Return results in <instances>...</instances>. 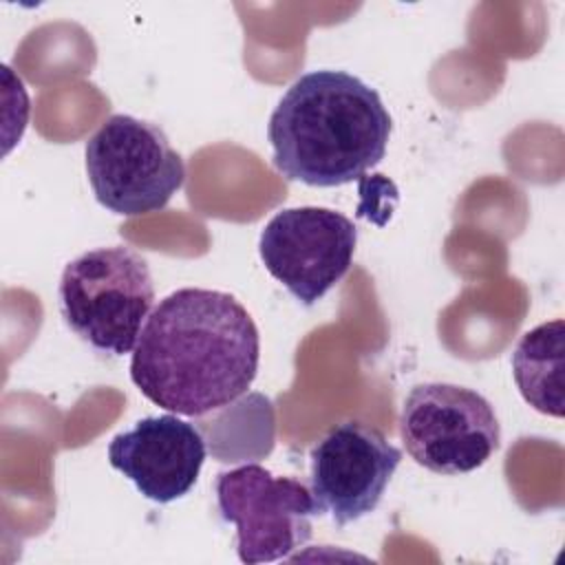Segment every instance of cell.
<instances>
[{"label":"cell","mask_w":565,"mask_h":565,"mask_svg":"<svg viewBox=\"0 0 565 565\" xmlns=\"http://www.w3.org/2000/svg\"><path fill=\"white\" fill-rule=\"evenodd\" d=\"M260 335L225 291L185 287L148 316L130 358V380L174 415L201 417L236 402L258 373Z\"/></svg>","instance_id":"1"},{"label":"cell","mask_w":565,"mask_h":565,"mask_svg":"<svg viewBox=\"0 0 565 565\" xmlns=\"http://www.w3.org/2000/svg\"><path fill=\"white\" fill-rule=\"evenodd\" d=\"M391 115L375 88L347 71L300 75L267 124L274 168L289 181L338 188L377 166L388 146Z\"/></svg>","instance_id":"2"},{"label":"cell","mask_w":565,"mask_h":565,"mask_svg":"<svg viewBox=\"0 0 565 565\" xmlns=\"http://www.w3.org/2000/svg\"><path fill=\"white\" fill-rule=\"evenodd\" d=\"M57 300L75 335L119 358L139 340L154 302V282L146 258L132 247H95L64 267Z\"/></svg>","instance_id":"3"},{"label":"cell","mask_w":565,"mask_h":565,"mask_svg":"<svg viewBox=\"0 0 565 565\" xmlns=\"http://www.w3.org/2000/svg\"><path fill=\"white\" fill-rule=\"evenodd\" d=\"M84 159L97 203L121 216L163 210L185 181L166 132L132 115H110L86 141Z\"/></svg>","instance_id":"4"},{"label":"cell","mask_w":565,"mask_h":565,"mask_svg":"<svg viewBox=\"0 0 565 565\" xmlns=\"http://www.w3.org/2000/svg\"><path fill=\"white\" fill-rule=\"evenodd\" d=\"M399 435L415 463L437 475L472 472L501 444L492 404L472 388L446 382L411 388L399 413Z\"/></svg>","instance_id":"5"},{"label":"cell","mask_w":565,"mask_h":565,"mask_svg":"<svg viewBox=\"0 0 565 565\" xmlns=\"http://www.w3.org/2000/svg\"><path fill=\"white\" fill-rule=\"evenodd\" d=\"M216 503L223 521L236 525V550L243 563L291 556L311 539V516L318 514L305 483L276 477L258 463L221 472Z\"/></svg>","instance_id":"6"},{"label":"cell","mask_w":565,"mask_h":565,"mask_svg":"<svg viewBox=\"0 0 565 565\" xmlns=\"http://www.w3.org/2000/svg\"><path fill=\"white\" fill-rule=\"evenodd\" d=\"M358 230L344 214L302 205L276 212L260 232L265 269L305 307L335 287L353 263Z\"/></svg>","instance_id":"7"},{"label":"cell","mask_w":565,"mask_h":565,"mask_svg":"<svg viewBox=\"0 0 565 565\" xmlns=\"http://www.w3.org/2000/svg\"><path fill=\"white\" fill-rule=\"evenodd\" d=\"M309 459V490L318 514H329L335 525L344 527L380 505L402 461V450L380 430L344 422L311 448Z\"/></svg>","instance_id":"8"},{"label":"cell","mask_w":565,"mask_h":565,"mask_svg":"<svg viewBox=\"0 0 565 565\" xmlns=\"http://www.w3.org/2000/svg\"><path fill=\"white\" fill-rule=\"evenodd\" d=\"M108 461L157 503L185 497L203 468L205 441L194 424L177 415L143 417L108 444Z\"/></svg>","instance_id":"9"},{"label":"cell","mask_w":565,"mask_h":565,"mask_svg":"<svg viewBox=\"0 0 565 565\" xmlns=\"http://www.w3.org/2000/svg\"><path fill=\"white\" fill-rule=\"evenodd\" d=\"M565 322H543L519 340L512 353V373L523 399L539 413L563 417Z\"/></svg>","instance_id":"10"}]
</instances>
